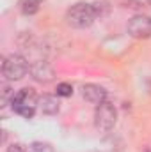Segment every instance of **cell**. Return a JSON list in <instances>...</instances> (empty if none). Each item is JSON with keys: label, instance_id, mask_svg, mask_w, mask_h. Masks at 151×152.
Masks as SVG:
<instances>
[{"label": "cell", "instance_id": "1", "mask_svg": "<svg viewBox=\"0 0 151 152\" xmlns=\"http://www.w3.org/2000/svg\"><path fill=\"white\" fill-rule=\"evenodd\" d=\"M96 18L98 16H96L94 5L87 2H78L75 5H71L66 12V21L73 28H87L94 23Z\"/></svg>", "mask_w": 151, "mask_h": 152}, {"label": "cell", "instance_id": "2", "mask_svg": "<svg viewBox=\"0 0 151 152\" xmlns=\"http://www.w3.org/2000/svg\"><path fill=\"white\" fill-rule=\"evenodd\" d=\"M39 97L36 96L34 88H21L14 94V97L11 99V106L13 112L21 115L23 118H32L38 108Z\"/></svg>", "mask_w": 151, "mask_h": 152}, {"label": "cell", "instance_id": "3", "mask_svg": "<svg viewBox=\"0 0 151 152\" xmlns=\"http://www.w3.org/2000/svg\"><path fill=\"white\" fill-rule=\"evenodd\" d=\"M27 73H30V64L21 55H9L2 64V75L11 81L21 80Z\"/></svg>", "mask_w": 151, "mask_h": 152}, {"label": "cell", "instance_id": "4", "mask_svg": "<svg viewBox=\"0 0 151 152\" xmlns=\"http://www.w3.org/2000/svg\"><path fill=\"white\" fill-rule=\"evenodd\" d=\"M115 120H117V112L114 108L112 103L109 101H103L96 106V112H94V124L100 131L107 133L110 131L114 126H115Z\"/></svg>", "mask_w": 151, "mask_h": 152}, {"label": "cell", "instance_id": "5", "mask_svg": "<svg viewBox=\"0 0 151 152\" xmlns=\"http://www.w3.org/2000/svg\"><path fill=\"white\" fill-rule=\"evenodd\" d=\"M128 34L135 39L151 37V16L137 14L128 21Z\"/></svg>", "mask_w": 151, "mask_h": 152}, {"label": "cell", "instance_id": "6", "mask_svg": "<svg viewBox=\"0 0 151 152\" xmlns=\"http://www.w3.org/2000/svg\"><path fill=\"white\" fill-rule=\"evenodd\" d=\"M30 75L36 81H41V83H48L53 80V67L46 62V60H36L30 64Z\"/></svg>", "mask_w": 151, "mask_h": 152}, {"label": "cell", "instance_id": "7", "mask_svg": "<svg viewBox=\"0 0 151 152\" xmlns=\"http://www.w3.org/2000/svg\"><path fill=\"white\" fill-rule=\"evenodd\" d=\"M82 97L98 106L100 103L107 101V90L103 87L96 85V83H87V85L82 87Z\"/></svg>", "mask_w": 151, "mask_h": 152}, {"label": "cell", "instance_id": "8", "mask_svg": "<svg viewBox=\"0 0 151 152\" xmlns=\"http://www.w3.org/2000/svg\"><path fill=\"white\" fill-rule=\"evenodd\" d=\"M38 106L41 110V113H44V115H55V113H59V110H61L59 99L55 96H50V94H44V96L39 97Z\"/></svg>", "mask_w": 151, "mask_h": 152}, {"label": "cell", "instance_id": "9", "mask_svg": "<svg viewBox=\"0 0 151 152\" xmlns=\"http://www.w3.org/2000/svg\"><path fill=\"white\" fill-rule=\"evenodd\" d=\"M43 4V0H20L18 2V7L21 11V14L25 16H32L39 11V5Z\"/></svg>", "mask_w": 151, "mask_h": 152}, {"label": "cell", "instance_id": "10", "mask_svg": "<svg viewBox=\"0 0 151 152\" xmlns=\"http://www.w3.org/2000/svg\"><path fill=\"white\" fill-rule=\"evenodd\" d=\"M27 152H53L50 143H43V142H34L29 145V151Z\"/></svg>", "mask_w": 151, "mask_h": 152}, {"label": "cell", "instance_id": "11", "mask_svg": "<svg viewBox=\"0 0 151 152\" xmlns=\"http://www.w3.org/2000/svg\"><path fill=\"white\" fill-rule=\"evenodd\" d=\"M73 94V85L71 83H59L57 85V96L61 97H70Z\"/></svg>", "mask_w": 151, "mask_h": 152}, {"label": "cell", "instance_id": "12", "mask_svg": "<svg viewBox=\"0 0 151 152\" xmlns=\"http://www.w3.org/2000/svg\"><path fill=\"white\" fill-rule=\"evenodd\" d=\"M94 5V11H96V16L98 18H101V16H105L107 12H109V5L105 4V2H96V4H93Z\"/></svg>", "mask_w": 151, "mask_h": 152}, {"label": "cell", "instance_id": "13", "mask_svg": "<svg viewBox=\"0 0 151 152\" xmlns=\"http://www.w3.org/2000/svg\"><path fill=\"white\" fill-rule=\"evenodd\" d=\"M7 152H27V151H25V149H23L20 143H13V145L7 149Z\"/></svg>", "mask_w": 151, "mask_h": 152}, {"label": "cell", "instance_id": "14", "mask_svg": "<svg viewBox=\"0 0 151 152\" xmlns=\"http://www.w3.org/2000/svg\"><path fill=\"white\" fill-rule=\"evenodd\" d=\"M148 4H150V5H151V0H148Z\"/></svg>", "mask_w": 151, "mask_h": 152}]
</instances>
